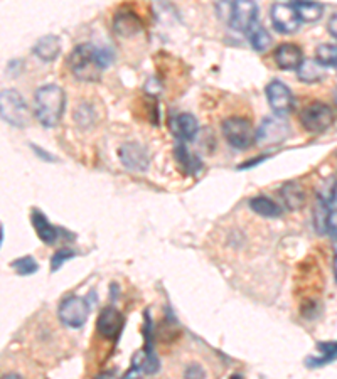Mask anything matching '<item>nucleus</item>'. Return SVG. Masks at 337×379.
Here are the masks:
<instances>
[{"label":"nucleus","instance_id":"obj_38","mask_svg":"<svg viewBox=\"0 0 337 379\" xmlns=\"http://www.w3.org/2000/svg\"><path fill=\"white\" fill-rule=\"evenodd\" d=\"M230 379H243V376H240V374H233Z\"/></svg>","mask_w":337,"mask_h":379},{"label":"nucleus","instance_id":"obj_2","mask_svg":"<svg viewBox=\"0 0 337 379\" xmlns=\"http://www.w3.org/2000/svg\"><path fill=\"white\" fill-rule=\"evenodd\" d=\"M64 107H66V96L58 84H46L36 91L34 113L42 127L53 128L61 122Z\"/></svg>","mask_w":337,"mask_h":379},{"label":"nucleus","instance_id":"obj_4","mask_svg":"<svg viewBox=\"0 0 337 379\" xmlns=\"http://www.w3.org/2000/svg\"><path fill=\"white\" fill-rule=\"evenodd\" d=\"M0 115L3 122L17 128L27 127L31 120L26 100L15 90H3L0 93Z\"/></svg>","mask_w":337,"mask_h":379},{"label":"nucleus","instance_id":"obj_37","mask_svg":"<svg viewBox=\"0 0 337 379\" xmlns=\"http://www.w3.org/2000/svg\"><path fill=\"white\" fill-rule=\"evenodd\" d=\"M111 374H102V376H98V379H110Z\"/></svg>","mask_w":337,"mask_h":379},{"label":"nucleus","instance_id":"obj_25","mask_svg":"<svg viewBox=\"0 0 337 379\" xmlns=\"http://www.w3.org/2000/svg\"><path fill=\"white\" fill-rule=\"evenodd\" d=\"M315 194H317V199L322 201V203H326L327 206H331L332 203H334V199L337 196V179L336 177L331 176V177H327V179L320 180Z\"/></svg>","mask_w":337,"mask_h":379},{"label":"nucleus","instance_id":"obj_5","mask_svg":"<svg viewBox=\"0 0 337 379\" xmlns=\"http://www.w3.org/2000/svg\"><path fill=\"white\" fill-rule=\"evenodd\" d=\"M221 130L226 142L233 148H248L256 140L251 123L242 116H230V118L224 120Z\"/></svg>","mask_w":337,"mask_h":379},{"label":"nucleus","instance_id":"obj_18","mask_svg":"<svg viewBox=\"0 0 337 379\" xmlns=\"http://www.w3.org/2000/svg\"><path fill=\"white\" fill-rule=\"evenodd\" d=\"M280 196H282L283 204L287 206V209L290 211H297L306 203V191L297 180H290V183H285L280 189Z\"/></svg>","mask_w":337,"mask_h":379},{"label":"nucleus","instance_id":"obj_19","mask_svg":"<svg viewBox=\"0 0 337 379\" xmlns=\"http://www.w3.org/2000/svg\"><path fill=\"white\" fill-rule=\"evenodd\" d=\"M174 155L175 160H178V164L180 165V169H182L186 174L189 176H198L201 167H203V162H201V159L196 154H191L189 148L186 147V144H178L174 148Z\"/></svg>","mask_w":337,"mask_h":379},{"label":"nucleus","instance_id":"obj_34","mask_svg":"<svg viewBox=\"0 0 337 379\" xmlns=\"http://www.w3.org/2000/svg\"><path fill=\"white\" fill-rule=\"evenodd\" d=\"M268 159V155H260V157H256V159H253V160H248V162H244V165H242V167L240 169H246V167H255L256 164L258 162H263V160H267Z\"/></svg>","mask_w":337,"mask_h":379},{"label":"nucleus","instance_id":"obj_23","mask_svg":"<svg viewBox=\"0 0 337 379\" xmlns=\"http://www.w3.org/2000/svg\"><path fill=\"white\" fill-rule=\"evenodd\" d=\"M322 356L320 357H308L307 366L308 368H320V366L327 364V362L334 361L337 357V342H319L317 344Z\"/></svg>","mask_w":337,"mask_h":379},{"label":"nucleus","instance_id":"obj_27","mask_svg":"<svg viewBox=\"0 0 337 379\" xmlns=\"http://www.w3.org/2000/svg\"><path fill=\"white\" fill-rule=\"evenodd\" d=\"M331 211H329V206L322 201L317 199L315 203V209H314V223H315V229L322 235V233L327 231V219Z\"/></svg>","mask_w":337,"mask_h":379},{"label":"nucleus","instance_id":"obj_28","mask_svg":"<svg viewBox=\"0 0 337 379\" xmlns=\"http://www.w3.org/2000/svg\"><path fill=\"white\" fill-rule=\"evenodd\" d=\"M12 268L19 273V275H32L39 270V265L36 263V260L32 256H22L17 258L15 261H12Z\"/></svg>","mask_w":337,"mask_h":379},{"label":"nucleus","instance_id":"obj_10","mask_svg":"<svg viewBox=\"0 0 337 379\" xmlns=\"http://www.w3.org/2000/svg\"><path fill=\"white\" fill-rule=\"evenodd\" d=\"M270 17L275 29L282 34H292L299 29L300 22H302L294 3H274L270 9Z\"/></svg>","mask_w":337,"mask_h":379},{"label":"nucleus","instance_id":"obj_31","mask_svg":"<svg viewBox=\"0 0 337 379\" xmlns=\"http://www.w3.org/2000/svg\"><path fill=\"white\" fill-rule=\"evenodd\" d=\"M327 231L331 233V236L334 238V241H336V245H337V209H334V211H331V215H329Z\"/></svg>","mask_w":337,"mask_h":379},{"label":"nucleus","instance_id":"obj_3","mask_svg":"<svg viewBox=\"0 0 337 379\" xmlns=\"http://www.w3.org/2000/svg\"><path fill=\"white\" fill-rule=\"evenodd\" d=\"M216 9L219 12V17L224 19L233 29L236 31H250L256 22V14H258V7L255 2H246V0H240V2H219L216 3Z\"/></svg>","mask_w":337,"mask_h":379},{"label":"nucleus","instance_id":"obj_39","mask_svg":"<svg viewBox=\"0 0 337 379\" xmlns=\"http://www.w3.org/2000/svg\"><path fill=\"white\" fill-rule=\"evenodd\" d=\"M336 105H337V93H336Z\"/></svg>","mask_w":337,"mask_h":379},{"label":"nucleus","instance_id":"obj_20","mask_svg":"<svg viewBox=\"0 0 337 379\" xmlns=\"http://www.w3.org/2000/svg\"><path fill=\"white\" fill-rule=\"evenodd\" d=\"M248 204H250V208L258 216L272 217V219H274V217L282 216V208H280L279 204L274 203V201L268 199V197H265V196L251 197L250 203H248Z\"/></svg>","mask_w":337,"mask_h":379},{"label":"nucleus","instance_id":"obj_13","mask_svg":"<svg viewBox=\"0 0 337 379\" xmlns=\"http://www.w3.org/2000/svg\"><path fill=\"white\" fill-rule=\"evenodd\" d=\"M304 61H306V58H304V51L300 49L297 44L285 42L276 47L275 63L280 70L297 71L300 66H302Z\"/></svg>","mask_w":337,"mask_h":379},{"label":"nucleus","instance_id":"obj_21","mask_svg":"<svg viewBox=\"0 0 337 379\" xmlns=\"http://www.w3.org/2000/svg\"><path fill=\"white\" fill-rule=\"evenodd\" d=\"M324 66H320L319 63L315 61V59H306V61L302 63V66L297 70V76H299L300 82L304 83H315V82H320L324 76Z\"/></svg>","mask_w":337,"mask_h":379},{"label":"nucleus","instance_id":"obj_35","mask_svg":"<svg viewBox=\"0 0 337 379\" xmlns=\"http://www.w3.org/2000/svg\"><path fill=\"white\" fill-rule=\"evenodd\" d=\"M2 379H22V376H19V374H15V373H9V374H6V376H3Z\"/></svg>","mask_w":337,"mask_h":379},{"label":"nucleus","instance_id":"obj_26","mask_svg":"<svg viewBox=\"0 0 337 379\" xmlns=\"http://www.w3.org/2000/svg\"><path fill=\"white\" fill-rule=\"evenodd\" d=\"M315 61L324 68H337V44H320L315 49Z\"/></svg>","mask_w":337,"mask_h":379},{"label":"nucleus","instance_id":"obj_24","mask_svg":"<svg viewBox=\"0 0 337 379\" xmlns=\"http://www.w3.org/2000/svg\"><path fill=\"white\" fill-rule=\"evenodd\" d=\"M248 38H250L253 49L258 52H265L272 44L270 32L265 29L263 26H258V24H255V26L248 31Z\"/></svg>","mask_w":337,"mask_h":379},{"label":"nucleus","instance_id":"obj_14","mask_svg":"<svg viewBox=\"0 0 337 379\" xmlns=\"http://www.w3.org/2000/svg\"><path fill=\"white\" fill-rule=\"evenodd\" d=\"M168 127H171L172 135L178 140H182V144L189 142L199 132L198 118L191 113H179V115L172 116Z\"/></svg>","mask_w":337,"mask_h":379},{"label":"nucleus","instance_id":"obj_1","mask_svg":"<svg viewBox=\"0 0 337 379\" xmlns=\"http://www.w3.org/2000/svg\"><path fill=\"white\" fill-rule=\"evenodd\" d=\"M113 56L108 49H98L93 44H79L71 51L68 66L81 82H98L102 71L111 63Z\"/></svg>","mask_w":337,"mask_h":379},{"label":"nucleus","instance_id":"obj_6","mask_svg":"<svg viewBox=\"0 0 337 379\" xmlns=\"http://www.w3.org/2000/svg\"><path fill=\"white\" fill-rule=\"evenodd\" d=\"M59 320L63 322L66 327L71 329H79L83 327L84 322L88 320V316H90V304L84 300L83 297H66L59 304L58 309Z\"/></svg>","mask_w":337,"mask_h":379},{"label":"nucleus","instance_id":"obj_33","mask_svg":"<svg viewBox=\"0 0 337 379\" xmlns=\"http://www.w3.org/2000/svg\"><path fill=\"white\" fill-rule=\"evenodd\" d=\"M31 147H32V150H34L38 155H41L44 160H51V162H54V160H56V157H53L51 154H44L42 148L38 147V145H31Z\"/></svg>","mask_w":337,"mask_h":379},{"label":"nucleus","instance_id":"obj_30","mask_svg":"<svg viewBox=\"0 0 337 379\" xmlns=\"http://www.w3.org/2000/svg\"><path fill=\"white\" fill-rule=\"evenodd\" d=\"M184 379H206V373L199 364H191L184 373Z\"/></svg>","mask_w":337,"mask_h":379},{"label":"nucleus","instance_id":"obj_29","mask_svg":"<svg viewBox=\"0 0 337 379\" xmlns=\"http://www.w3.org/2000/svg\"><path fill=\"white\" fill-rule=\"evenodd\" d=\"M71 258H75V253L71 252V249H59L58 253H54L53 260H51V270L56 272V270L61 268L68 260H71Z\"/></svg>","mask_w":337,"mask_h":379},{"label":"nucleus","instance_id":"obj_12","mask_svg":"<svg viewBox=\"0 0 337 379\" xmlns=\"http://www.w3.org/2000/svg\"><path fill=\"white\" fill-rule=\"evenodd\" d=\"M123 324H125V318H123L122 312L108 305L100 312L98 320H96V329L105 339H116L122 332Z\"/></svg>","mask_w":337,"mask_h":379},{"label":"nucleus","instance_id":"obj_8","mask_svg":"<svg viewBox=\"0 0 337 379\" xmlns=\"http://www.w3.org/2000/svg\"><path fill=\"white\" fill-rule=\"evenodd\" d=\"M290 135V125L285 122L280 116H267L263 120L260 128L256 130L255 142L260 147H274V145L282 144Z\"/></svg>","mask_w":337,"mask_h":379},{"label":"nucleus","instance_id":"obj_11","mask_svg":"<svg viewBox=\"0 0 337 379\" xmlns=\"http://www.w3.org/2000/svg\"><path fill=\"white\" fill-rule=\"evenodd\" d=\"M118 157L128 171L143 172L148 167V154L140 144L128 142L118 148Z\"/></svg>","mask_w":337,"mask_h":379},{"label":"nucleus","instance_id":"obj_22","mask_svg":"<svg viewBox=\"0 0 337 379\" xmlns=\"http://www.w3.org/2000/svg\"><path fill=\"white\" fill-rule=\"evenodd\" d=\"M294 7L299 14L300 21L304 22H315L322 17L324 6L317 2H294Z\"/></svg>","mask_w":337,"mask_h":379},{"label":"nucleus","instance_id":"obj_9","mask_svg":"<svg viewBox=\"0 0 337 379\" xmlns=\"http://www.w3.org/2000/svg\"><path fill=\"white\" fill-rule=\"evenodd\" d=\"M265 93H267L268 105H270L272 110L276 113V116H283L294 110L295 105L294 95H292L290 88L280 82V79H274V82L268 83Z\"/></svg>","mask_w":337,"mask_h":379},{"label":"nucleus","instance_id":"obj_16","mask_svg":"<svg viewBox=\"0 0 337 379\" xmlns=\"http://www.w3.org/2000/svg\"><path fill=\"white\" fill-rule=\"evenodd\" d=\"M113 29L123 38H132L142 31V21L134 12H118L113 17Z\"/></svg>","mask_w":337,"mask_h":379},{"label":"nucleus","instance_id":"obj_32","mask_svg":"<svg viewBox=\"0 0 337 379\" xmlns=\"http://www.w3.org/2000/svg\"><path fill=\"white\" fill-rule=\"evenodd\" d=\"M327 31H329V34L332 36V38H336V39H337V12H336L334 15H332L331 19H329Z\"/></svg>","mask_w":337,"mask_h":379},{"label":"nucleus","instance_id":"obj_36","mask_svg":"<svg viewBox=\"0 0 337 379\" xmlns=\"http://www.w3.org/2000/svg\"><path fill=\"white\" fill-rule=\"evenodd\" d=\"M334 277H336V281H337V255L334 258Z\"/></svg>","mask_w":337,"mask_h":379},{"label":"nucleus","instance_id":"obj_7","mask_svg":"<svg viewBox=\"0 0 337 379\" xmlns=\"http://www.w3.org/2000/svg\"><path fill=\"white\" fill-rule=\"evenodd\" d=\"M332 122H334V113L326 103H311L300 113V123L312 134H320V132L327 130Z\"/></svg>","mask_w":337,"mask_h":379},{"label":"nucleus","instance_id":"obj_17","mask_svg":"<svg viewBox=\"0 0 337 379\" xmlns=\"http://www.w3.org/2000/svg\"><path fill=\"white\" fill-rule=\"evenodd\" d=\"M31 223L34 226L36 235L39 236V240L46 245H53L56 240H58V229L54 228L53 224L47 221V217L42 215L41 211L34 209L31 212Z\"/></svg>","mask_w":337,"mask_h":379},{"label":"nucleus","instance_id":"obj_15","mask_svg":"<svg viewBox=\"0 0 337 379\" xmlns=\"http://www.w3.org/2000/svg\"><path fill=\"white\" fill-rule=\"evenodd\" d=\"M32 52L42 61H54L61 54V39L58 36H42L32 47Z\"/></svg>","mask_w":337,"mask_h":379}]
</instances>
